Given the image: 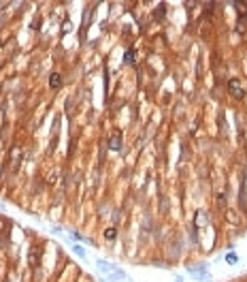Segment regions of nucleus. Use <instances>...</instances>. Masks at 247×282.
Segmentation results:
<instances>
[{"label":"nucleus","mask_w":247,"mask_h":282,"mask_svg":"<svg viewBox=\"0 0 247 282\" xmlns=\"http://www.w3.org/2000/svg\"><path fill=\"white\" fill-rule=\"evenodd\" d=\"M111 150H120V137H113V141H111Z\"/></svg>","instance_id":"nucleus-5"},{"label":"nucleus","mask_w":247,"mask_h":282,"mask_svg":"<svg viewBox=\"0 0 247 282\" xmlns=\"http://www.w3.org/2000/svg\"><path fill=\"white\" fill-rule=\"evenodd\" d=\"M105 237H107V239H113V237H115V229H113V226L105 231Z\"/></svg>","instance_id":"nucleus-3"},{"label":"nucleus","mask_w":247,"mask_h":282,"mask_svg":"<svg viewBox=\"0 0 247 282\" xmlns=\"http://www.w3.org/2000/svg\"><path fill=\"white\" fill-rule=\"evenodd\" d=\"M126 62H134V49H128L126 51Z\"/></svg>","instance_id":"nucleus-4"},{"label":"nucleus","mask_w":247,"mask_h":282,"mask_svg":"<svg viewBox=\"0 0 247 282\" xmlns=\"http://www.w3.org/2000/svg\"><path fill=\"white\" fill-rule=\"evenodd\" d=\"M49 86H51V88H60V86H62V77L58 75V73H53V75L49 77Z\"/></svg>","instance_id":"nucleus-2"},{"label":"nucleus","mask_w":247,"mask_h":282,"mask_svg":"<svg viewBox=\"0 0 247 282\" xmlns=\"http://www.w3.org/2000/svg\"><path fill=\"white\" fill-rule=\"evenodd\" d=\"M228 88H230L232 96H236V98H241V96H243V88H241V84H239V79H230Z\"/></svg>","instance_id":"nucleus-1"}]
</instances>
